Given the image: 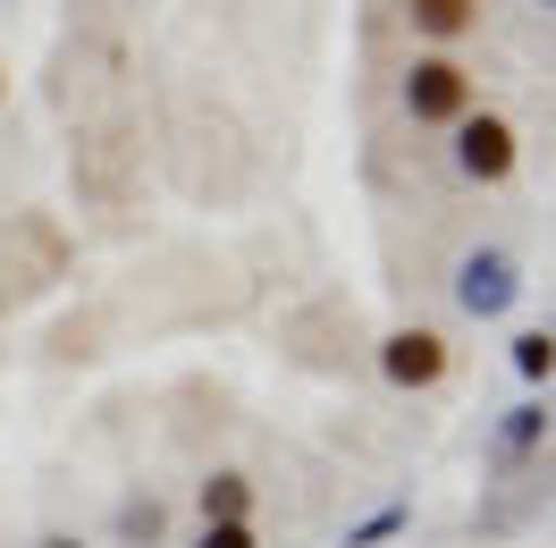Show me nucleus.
<instances>
[{
  "mask_svg": "<svg viewBox=\"0 0 556 548\" xmlns=\"http://www.w3.org/2000/svg\"><path fill=\"white\" fill-rule=\"evenodd\" d=\"M42 548H76V540H42Z\"/></svg>",
  "mask_w": 556,
  "mask_h": 548,
  "instance_id": "nucleus-10",
  "label": "nucleus"
},
{
  "mask_svg": "<svg viewBox=\"0 0 556 548\" xmlns=\"http://www.w3.org/2000/svg\"><path fill=\"white\" fill-rule=\"evenodd\" d=\"M515 372L522 379H548L556 372V338H548V329H522V338H515Z\"/></svg>",
  "mask_w": 556,
  "mask_h": 548,
  "instance_id": "nucleus-7",
  "label": "nucleus"
},
{
  "mask_svg": "<svg viewBox=\"0 0 556 548\" xmlns=\"http://www.w3.org/2000/svg\"><path fill=\"white\" fill-rule=\"evenodd\" d=\"M405 110H414L421 127H455V119L472 110V76H464V60H447V51L414 60V68H405Z\"/></svg>",
  "mask_w": 556,
  "mask_h": 548,
  "instance_id": "nucleus-1",
  "label": "nucleus"
},
{
  "mask_svg": "<svg viewBox=\"0 0 556 548\" xmlns=\"http://www.w3.org/2000/svg\"><path fill=\"white\" fill-rule=\"evenodd\" d=\"M380 372L396 379V388H439V379H447V338H439V329H396V338L380 346Z\"/></svg>",
  "mask_w": 556,
  "mask_h": 548,
  "instance_id": "nucleus-3",
  "label": "nucleus"
},
{
  "mask_svg": "<svg viewBox=\"0 0 556 548\" xmlns=\"http://www.w3.org/2000/svg\"><path fill=\"white\" fill-rule=\"evenodd\" d=\"M253 514V481L244 473H211L203 481V523H244Z\"/></svg>",
  "mask_w": 556,
  "mask_h": 548,
  "instance_id": "nucleus-6",
  "label": "nucleus"
},
{
  "mask_svg": "<svg viewBox=\"0 0 556 548\" xmlns=\"http://www.w3.org/2000/svg\"><path fill=\"white\" fill-rule=\"evenodd\" d=\"M203 548H262L253 523H203Z\"/></svg>",
  "mask_w": 556,
  "mask_h": 548,
  "instance_id": "nucleus-9",
  "label": "nucleus"
},
{
  "mask_svg": "<svg viewBox=\"0 0 556 548\" xmlns=\"http://www.w3.org/2000/svg\"><path fill=\"white\" fill-rule=\"evenodd\" d=\"M540 422H548V413H540V406H522L515 422H506V439H497V456H506V464H515V456H531V447H540Z\"/></svg>",
  "mask_w": 556,
  "mask_h": 548,
  "instance_id": "nucleus-8",
  "label": "nucleus"
},
{
  "mask_svg": "<svg viewBox=\"0 0 556 548\" xmlns=\"http://www.w3.org/2000/svg\"><path fill=\"white\" fill-rule=\"evenodd\" d=\"M515 262H506V253H472V262H464V271H455V304L472 312V321H489V312H506L515 304Z\"/></svg>",
  "mask_w": 556,
  "mask_h": 548,
  "instance_id": "nucleus-4",
  "label": "nucleus"
},
{
  "mask_svg": "<svg viewBox=\"0 0 556 548\" xmlns=\"http://www.w3.org/2000/svg\"><path fill=\"white\" fill-rule=\"evenodd\" d=\"M455 170L472 177V186H497V177L515 170V127L489 119V110H464L455 119Z\"/></svg>",
  "mask_w": 556,
  "mask_h": 548,
  "instance_id": "nucleus-2",
  "label": "nucleus"
},
{
  "mask_svg": "<svg viewBox=\"0 0 556 548\" xmlns=\"http://www.w3.org/2000/svg\"><path fill=\"white\" fill-rule=\"evenodd\" d=\"M405 17H414V35L455 42V35H472V26H481V0H405Z\"/></svg>",
  "mask_w": 556,
  "mask_h": 548,
  "instance_id": "nucleus-5",
  "label": "nucleus"
}]
</instances>
